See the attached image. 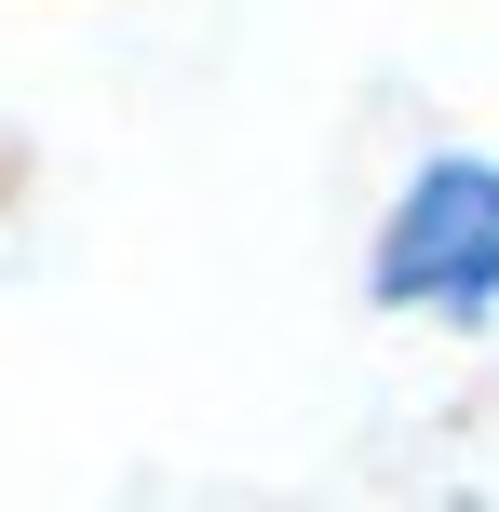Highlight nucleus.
<instances>
[{
    "label": "nucleus",
    "instance_id": "1",
    "mask_svg": "<svg viewBox=\"0 0 499 512\" xmlns=\"http://www.w3.org/2000/svg\"><path fill=\"white\" fill-rule=\"evenodd\" d=\"M365 310L378 324H499V149H419L365 230Z\"/></svg>",
    "mask_w": 499,
    "mask_h": 512
}]
</instances>
